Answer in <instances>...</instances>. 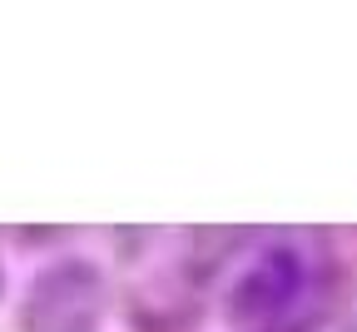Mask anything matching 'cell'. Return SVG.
Here are the masks:
<instances>
[{
    "label": "cell",
    "instance_id": "cell-2",
    "mask_svg": "<svg viewBox=\"0 0 357 332\" xmlns=\"http://www.w3.org/2000/svg\"><path fill=\"white\" fill-rule=\"evenodd\" d=\"M109 312V278L89 258H60L25 282L15 312L20 332H100Z\"/></svg>",
    "mask_w": 357,
    "mask_h": 332
},
{
    "label": "cell",
    "instance_id": "cell-4",
    "mask_svg": "<svg viewBox=\"0 0 357 332\" xmlns=\"http://www.w3.org/2000/svg\"><path fill=\"white\" fill-rule=\"evenodd\" d=\"M0 288H6V273H0Z\"/></svg>",
    "mask_w": 357,
    "mask_h": 332
},
{
    "label": "cell",
    "instance_id": "cell-1",
    "mask_svg": "<svg viewBox=\"0 0 357 332\" xmlns=\"http://www.w3.org/2000/svg\"><path fill=\"white\" fill-rule=\"evenodd\" d=\"M312 298L328 303L312 282V263L293 243H273L243 278H234L223 317L238 332H307L323 322V312H312Z\"/></svg>",
    "mask_w": 357,
    "mask_h": 332
},
{
    "label": "cell",
    "instance_id": "cell-3",
    "mask_svg": "<svg viewBox=\"0 0 357 332\" xmlns=\"http://www.w3.org/2000/svg\"><path fill=\"white\" fill-rule=\"evenodd\" d=\"M15 239H20V243H35V248H40V243H60L65 233H60V228H20Z\"/></svg>",
    "mask_w": 357,
    "mask_h": 332
}]
</instances>
